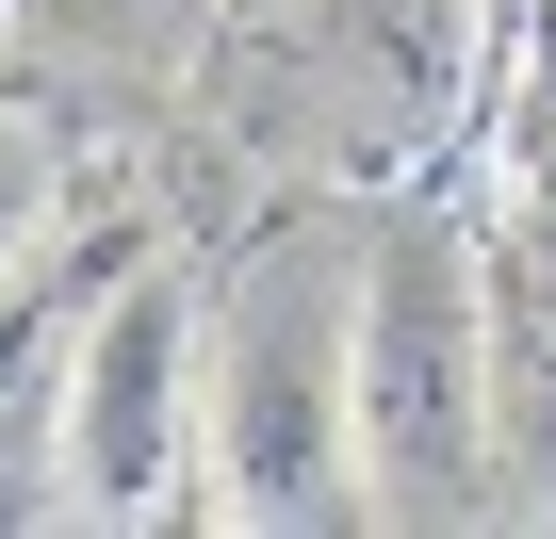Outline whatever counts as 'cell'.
<instances>
[{"instance_id":"obj_4","label":"cell","mask_w":556,"mask_h":539,"mask_svg":"<svg viewBox=\"0 0 556 539\" xmlns=\"http://www.w3.org/2000/svg\"><path fill=\"white\" fill-rule=\"evenodd\" d=\"M491 441L556 506V261L540 245H491Z\"/></svg>"},{"instance_id":"obj_6","label":"cell","mask_w":556,"mask_h":539,"mask_svg":"<svg viewBox=\"0 0 556 539\" xmlns=\"http://www.w3.org/2000/svg\"><path fill=\"white\" fill-rule=\"evenodd\" d=\"M17 196H34V147H0V213H17Z\"/></svg>"},{"instance_id":"obj_2","label":"cell","mask_w":556,"mask_h":539,"mask_svg":"<svg viewBox=\"0 0 556 539\" xmlns=\"http://www.w3.org/2000/svg\"><path fill=\"white\" fill-rule=\"evenodd\" d=\"M507 474L491 441V229L442 196H377L361 245V506L475 523Z\"/></svg>"},{"instance_id":"obj_1","label":"cell","mask_w":556,"mask_h":539,"mask_svg":"<svg viewBox=\"0 0 556 539\" xmlns=\"http://www.w3.org/2000/svg\"><path fill=\"white\" fill-rule=\"evenodd\" d=\"M361 245L377 213L312 196L213 279V523L328 539L361 506Z\"/></svg>"},{"instance_id":"obj_5","label":"cell","mask_w":556,"mask_h":539,"mask_svg":"<svg viewBox=\"0 0 556 539\" xmlns=\"http://www.w3.org/2000/svg\"><path fill=\"white\" fill-rule=\"evenodd\" d=\"M523 245L556 261V115H540V147H523Z\"/></svg>"},{"instance_id":"obj_7","label":"cell","mask_w":556,"mask_h":539,"mask_svg":"<svg viewBox=\"0 0 556 539\" xmlns=\"http://www.w3.org/2000/svg\"><path fill=\"white\" fill-rule=\"evenodd\" d=\"M540 115H556V0H540Z\"/></svg>"},{"instance_id":"obj_3","label":"cell","mask_w":556,"mask_h":539,"mask_svg":"<svg viewBox=\"0 0 556 539\" xmlns=\"http://www.w3.org/2000/svg\"><path fill=\"white\" fill-rule=\"evenodd\" d=\"M213 506V279L131 261L66 344V523Z\"/></svg>"}]
</instances>
